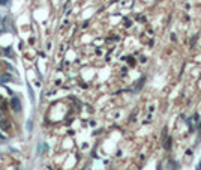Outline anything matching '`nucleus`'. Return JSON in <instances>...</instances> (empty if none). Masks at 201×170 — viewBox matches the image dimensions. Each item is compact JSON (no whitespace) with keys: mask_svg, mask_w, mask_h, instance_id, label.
Instances as JSON below:
<instances>
[{"mask_svg":"<svg viewBox=\"0 0 201 170\" xmlns=\"http://www.w3.org/2000/svg\"><path fill=\"white\" fill-rule=\"evenodd\" d=\"M0 129L6 134H12V121L8 117H0Z\"/></svg>","mask_w":201,"mask_h":170,"instance_id":"1","label":"nucleus"},{"mask_svg":"<svg viewBox=\"0 0 201 170\" xmlns=\"http://www.w3.org/2000/svg\"><path fill=\"white\" fill-rule=\"evenodd\" d=\"M11 107H12L14 111H20L21 110V102H20V99H18L17 96H14V98L11 99Z\"/></svg>","mask_w":201,"mask_h":170,"instance_id":"2","label":"nucleus"},{"mask_svg":"<svg viewBox=\"0 0 201 170\" xmlns=\"http://www.w3.org/2000/svg\"><path fill=\"white\" fill-rule=\"evenodd\" d=\"M0 105H2V111H8V104H6V101H5V99H3V101L0 102Z\"/></svg>","mask_w":201,"mask_h":170,"instance_id":"3","label":"nucleus"},{"mask_svg":"<svg viewBox=\"0 0 201 170\" xmlns=\"http://www.w3.org/2000/svg\"><path fill=\"white\" fill-rule=\"evenodd\" d=\"M171 148V139H167L165 142V149H170Z\"/></svg>","mask_w":201,"mask_h":170,"instance_id":"4","label":"nucleus"},{"mask_svg":"<svg viewBox=\"0 0 201 170\" xmlns=\"http://www.w3.org/2000/svg\"><path fill=\"white\" fill-rule=\"evenodd\" d=\"M2 3H6V0H2Z\"/></svg>","mask_w":201,"mask_h":170,"instance_id":"5","label":"nucleus"},{"mask_svg":"<svg viewBox=\"0 0 201 170\" xmlns=\"http://www.w3.org/2000/svg\"><path fill=\"white\" fill-rule=\"evenodd\" d=\"M2 101H3V98H2V96H0V102H2Z\"/></svg>","mask_w":201,"mask_h":170,"instance_id":"6","label":"nucleus"}]
</instances>
